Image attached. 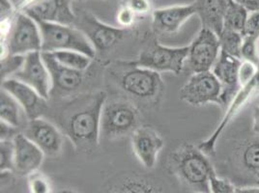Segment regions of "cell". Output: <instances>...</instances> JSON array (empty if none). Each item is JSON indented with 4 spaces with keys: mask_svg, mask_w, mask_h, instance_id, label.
Masks as SVG:
<instances>
[{
    "mask_svg": "<svg viewBox=\"0 0 259 193\" xmlns=\"http://www.w3.org/2000/svg\"><path fill=\"white\" fill-rule=\"evenodd\" d=\"M107 100L106 92L97 91L76 96L61 110L59 127L77 153L87 156L97 151L102 109Z\"/></svg>",
    "mask_w": 259,
    "mask_h": 193,
    "instance_id": "cell-1",
    "label": "cell"
},
{
    "mask_svg": "<svg viewBox=\"0 0 259 193\" xmlns=\"http://www.w3.org/2000/svg\"><path fill=\"white\" fill-rule=\"evenodd\" d=\"M168 168L195 192L211 193L210 180L216 173L208 156L192 143H182L169 154Z\"/></svg>",
    "mask_w": 259,
    "mask_h": 193,
    "instance_id": "cell-2",
    "label": "cell"
},
{
    "mask_svg": "<svg viewBox=\"0 0 259 193\" xmlns=\"http://www.w3.org/2000/svg\"><path fill=\"white\" fill-rule=\"evenodd\" d=\"M110 74L121 89L138 102L156 105L162 98L164 84L161 74L141 67L136 61L116 62Z\"/></svg>",
    "mask_w": 259,
    "mask_h": 193,
    "instance_id": "cell-3",
    "label": "cell"
},
{
    "mask_svg": "<svg viewBox=\"0 0 259 193\" xmlns=\"http://www.w3.org/2000/svg\"><path fill=\"white\" fill-rule=\"evenodd\" d=\"M42 35V53L75 51L90 58L96 56V50L87 36L74 25L37 22Z\"/></svg>",
    "mask_w": 259,
    "mask_h": 193,
    "instance_id": "cell-4",
    "label": "cell"
},
{
    "mask_svg": "<svg viewBox=\"0 0 259 193\" xmlns=\"http://www.w3.org/2000/svg\"><path fill=\"white\" fill-rule=\"evenodd\" d=\"M140 123V111L133 103L123 99L107 100L101 116V135L106 139L124 137L137 128Z\"/></svg>",
    "mask_w": 259,
    "mask_h": 193,
    "instance_id": "cell-5",
    "label": "cell"
},
{
    "mask_svg": "<svg viewBox=\"0 0 259 193\" xmlns=\"http://www.w3.org/2000/svg\"><path fill=\"white\" fill-rule=\"evenodd\" d=\"M189 55V45L166 46L153 37L141 50L138 64L157 73H172L179 75L183 71Z\"/></svg>",
    "mask_w": 259,
    "mask_h": 193,
    "instance_id": "cell-6",
    "label": "cell"
},
{
    "mask_svg": "<svg viewBox=\"0 0 259 193\" xmlns=\"http://www.w3.org/2000/svg\"><path fill=\"white\" fill-rule=\"evenodd\" d=\"M42 52V35L37 22L23 12H18L7 39L1 43V57L8 54L26 55Z\"/></svg>",
    "mask_w": 259,
    "mask_h": 193,
    "instance_id": "cell-7",
    "label": "cell"
},
{
    "mask_svg": "<svg viewBox=\"0 0 259 193\" xmlns=\"http://www.w3.org/2000/svg\"><path fill=\"white\" fill-rule=\"evenodd\" d=\"M74 26L87 36L96 52L100 53L110 51L131 32V29L108 25L91 12L82 9L76 12Z\"/></svg>",
    "mask_w": 259,
    "mask_h": 193,
    "instance_id": "cell-8",
    "label": "cell"
},
{
    "mask_svg": "<svg viewBox=\"0 0 259 193\" xmlns=\"http://www.w3.org/2000/svg\"><path fill=\"white\" fill-rule=\"evenodd\" d=\"M259 96V68L256 73L252 75L246 82L242 83L236 95L231 100L227 107V110L222 118V121L218 125L214 132L207 138L200 142L197 146L206 156L211 157L216 153L217 142L221 135L227 129L231 121L235 118L241 109L244 108L248 102L254 96Z\"/></svg>",
    "mask_w": 259,
    "mask_h": 193,
    "instance_id": "cell-9",
    "label": "cell"
},
{
    "mask_svg": "<svg viewBox=\"0 0 259 193\" xmlns=\"http://www.w3.org/2000/svg\"><path fill=\"white\" fill-rule=\"evenodd\" d=\"M179 96L192 107L216 104L224 108L223 86L212 71L194 73L180 89Z\"/></svg>",
    "mask_w": 259,
    "mask_h": 193,
    "instance_id": "cell-10",
    "label": "cell"
},
{
    "mask_svg": "<svg viewBox=\"0 0 259 193\" xmlns=\"http://www.w3.org/2000/svg\"><path fill=\"white\" fill-rule=\"evenodd\" d=\"M221 52L219 36L214 31L202 27L189 44L187 63L194 74L212 71Z\"/></svg>",
    "mask_w": 259,
    "mask_h": 193,
    "instance_id": "cell-11",
    "label": "cell"
},
{
    "mask_svg": "<svg viewBox=\"0 0 259 193\" xmlns=\"http://www.w3.org/2000/svg\"><path fill=\"white\" fill-rule=\"evenodd\" d=\"M22 132L43 151L45 156L56 157L62 151L64 134L49 120L43 117L28 120Z\"/></svg>",
    "mask_w": 259,
    "mask_h": 193,
    "instance_id": "cell-12",
    "label": "cell"
},
{
    "mask_svg": "<svg viewBox=\"0 0 259 193\" xmlns=\"http://www.w3.org/2000/svg\"><path fill=\"white\" fill-rule=\"evenodd\" d=\"M13 78L32 87L45 99H50L52 94V77L44 61L42 52L26 54L22 69Z\"/></svg>",
    "mask_w": 259,
    "mask_h": 193,
    "instance_id": "cell-13",
    "label": "cell"
},
{
    "mask_svg": "<svg viewBox=\"0 0 259 193\" xmlns=\"http://www.w3.org/2000/svg\"><path fill=\"white\" fill-rule=\"evenodd\" d=\"M132 149L141 164L148 169L155 167L164 147L161 134L150 126H140L131 135Z\"/></svg>",
    "mask_w": 259,
    "mask_h": 193,
    "instance_id": "cell-14",
    "label": "cell"
},
{
    "mask_svg": "<svg viewBox=\"0 0 259 193\" xmlns=\"http://www.w3.org/2000/svg\"><path fill=\"white\" fill-rule=\"evenodd\" d=\"M71 2L72 0H40L21 12L25 13L36 22L74 25L76 12L73 10Z\"/></svg>",
    "mask_w": 259,
    "mask_h": 193,
    "instance_id": "cell-15",
    "label": "cell"
},
{
    "mask_svg": "<svg viewBox=\"0 0 259 193\" xmlns=\"http://www.w3.org/2000/svg\"><path fill=\"white\" fill-rule=\"evenodd\" d=\"M44 61L52 77V94L67 96L76 92L84 81V73L58 63L53 54L42 53Z\"/></svg>",
    "mask_w": 259,
    "mask_h": 193,
    "instance_id": "cell-16",
    "label": "cell"
},
{
    "mask_svg": "<svg viewBox=\"0 0 259 193\" xmlns=\"http://www.w3.org/2000/svg\"><path fill=\"white\" fill-rule=\"evenodd\" d=\"M1 89H4L22 107L27 120L40 118L48 108L47 99L41 96L32 87L16 78H7L2 81Z\"/></svg>",
    "mask_w": 259,
    "mask_h": 193,
    "instance_id": "cell-17",
    "label": "cell"
},
{
    "mask_svg": "<svg viewBox=\"0 0 259 193\" xmlns=\"http://www.w3.org/2000/svg\"><path fill=\"white\" fill-rule=\"evenodd\" d=\"M103 193H168V191L160 179L132 172L122 174L111 180Z\"/></svg>",
    "mask_w": 259,
    "mask_h": 193,
    "instance_id": "cell-18",
    "label": "cell"
},
{
    "mask_svg": "<svg viewBox=\"0 0 259 193\" xmlns=\"http://www.w3.org/2000/svg\"><path fill=\"white\" fill-rule=\"evenodd\" d=\"M196 15L194 4L173 5L152 12V29L155 34L171 35L178 32L185 22Z\"/></svg>",
    "mask_w": 259,
    "mask_h": 193,
    "instance_id": "cell-19",
    "label": "cell"
},
{
    "mask_svg": "<svg viewBox=\"0 0 259 193\" xmlns=\"http://www.w3.org/2000/svg\"><path fill=\"white\" fill-rule=\"evenodd\" d=\"M242 59L221 52L212 72L223 86V103L227 108L241 87L240 70Z\"/></svg>",
    "mask_w": 259,
    "mask_h": 193,
    "instance_id": "cell-20",
    "label": "cell"
},
{
    "mask_svg": "<svg viewBox=\"0 0 259 193\" xmlns=\"http://www.w3.org/2000/svg\"><path fill=\"white\" fill-rule=\"evenodd\" d=\"M15 169L14 172L20 176H29L38 171L43 163L45 154L35 143L23 132H19L15 138Z\"/></svg>",
    "mask_w": 259,
    "mask_h": 193,
    "instance_id": "cell-21",
    "label": "cell"
},
{
    "mask_svg": "<svg viewBox=\"0 0 259 193\" xmlns=\"http://www.w3.org/2000/svg\"><path fill=\"white\" fill-rule=\"evenodd\" d=\"M233 0H194V6L201 25L219 36L224 27V18Z\"/></svg>",
    "mask_w": 259,
    "mask_h": 193,
    "instance_id": "cell-22",
    "label": "cell"
},
{
    "mask_svg": "<svg viewBox=\"0 0 259 193\" xmlns=\"http://www.w3.org/2000/svg\"><path fill=\"white\" fill-rule=\"evenodd\" d=\"M0 96H1L0 98V119H1V121L11 125L17 129H20L23 123V116H25L22 107L4 89H1Z\"/></svg>",
    "mask_w": 259,
    "mask_h": 193,
    "instance_id": "cell-23",
    "label": "cell"
},
{
    "mask_svg": "<svg viewBox=\"0 0 259 193\" xmlns=\"http://www.w3.org/2000/svg\"><path fill=\"white\" fill-rule=\"evenodd\" d=\"M239 161L241 166L259 182V136L243 144L239 153Z\"/></svg>",
    "mask_w": 259,
    "mask_h": 193,
    "instance_id": "cell-24",
    "label": "cell"
},
{
    "mask_svg": "<svg viewBox=\"0 0 259 193\" xmlns=\"http://www.w3.org/2000/svg\"><path fill=\"white\" fill-rule=\"evenodd\" d=\"M249 12L236 1H232L228 6L224 18L223 30H230L244 34Z\"/></svg>",
    "mask_w": 259,
    "mask_h": 193,
    "instance_id": "cell-25",
    "label": "cell"
},
{
    "mask_svg": "<svg viewBox=\"0 0 259 193\" xmlns=\"http://www.w3.org/2000/svg\"><path fill=\"white\" fill-rule=\"evenodd\" d=\"M50 54H53L58 63L81 72H85L93 60L85 54L75 51H59Z\"/></svg>",
    "mask_w": 259,
    "mask_h": 193,
    "instance_id": "cell-26",
    "label": "cell"
},
{
    "mask_svg": "<svg viewBox=\"0 0 259 193\" xmlns=\"http://www.w3.org/2000/svg\"><path fill=\"white\" fill-rule=\"evenodd\" d=\"M219 39L223 53L242 59V47L244 42L243 34L224 29L219 35Z\"/></svg>",
    "mask_w": 259,
    "mask_h": 193,
    "instance_id": "cell-27",
    "label": "cell"
},
{
    "mask_svg": "<svg viewBox=\"0 0 259 193\" xmlns=\"http://www.w3.org/2000/svg\"><path fill=\"white\" fill-rule=\"evenodd\" d=\"M27 185L29 193H54L52 180L39 170L27 176Z\"/></svg>",
    "mask_w": 259,
    "mask_h": 193,
    "instance_id": "cell-28",
    "label": "cell"
},
{
    "mask_svg": "<svg viewBox=\"0 0 259 193\" xmlns=\"http://www.w3.org/2000/svg\"><path fill=\"white\" fill-rule=\"evenodd\" d=\"M25 60V55L8 54L1 57V81L11 78L21 69Z\"/></svg>",
    "mask_w": 259,
    "mask_h": 193,
    "instance_id": "cell-29",
    "label": "cell"
},
{
    "mask_svg": "<svg viewBox=\"0 0 259 193\" xmlns=\"http://www.w3.org/2000/svg\"><path fill=\"white\" fill-rule=\"evenodd\" d=\"M15 149L13 140H0V172H14Z\"/></svg>",
    "mask_w": 259,
    "mask_h": 193,
    "instance_id": "cell-30",
    "label": "cell"
},
{
    "mask_svg": "<svg viewBox=\"0 0 259 193\" xmlns=\"http://www.w3.org/2000/svg\"><path fill=\"white\" fill-rule=\"evenodd\" d=\"M243 36L244 42L259 43V11L249 13Z\"/></svg>",
    "mask_w": 259,
    "mask_h": 193,
    "instance_id": "cell-31",
    "label": "cell"
},
{
    "mask_svg": "<svg viewBox=\"0 0 259 193\" xmlns=\"http://www.w3.org/2000/svg\"><path fill=\"white\" fill-rule=\"evenodd\" d=\"M127 7L138 18H143L152 14V4L150 0H120V4Z\"/></svg>",
    "mask_w": 259,
    "mask_h": 193,
    "instance_id": "cell-32",
    "label": "cell"
},
{
    "mask_svg": "<svg viewBox=\"0 0 259 193\" xmlns=\"http://www.w3.org/2000/svg\"><path fill=\"white\" fill-rule=\"evenodd\" d=\"M139 18L125 6L119 5L118 10L116 13V22L119 27L132 29Z\"/></svg>",
    "mask_w": 259,
    "mask_h": 193,
    "instance_id": "cell-33",
    "label": "cell"
},
{
    "mask_svg": "<svg viewBox=\"0 0 259 193\" xmlns=\"http://www.w3.org/2000/svg\"><path fill=\"white\" fill-rule=\"evenodd\" d=\"M211 193H236V187L225 179L218 178L216 174L210 180Z\"/></svg>",
    "mask_w": 259,
    "mask_h": 193,
    "instance_id": "cell-34",
    "label": "cell"
},
{
    "mask_svg": "<svg viewBox=\"0 0 259 193\" xmlns=\"http://www.w3.org/2000/svg\"><path fill=\"white\" fill-rule=\"evenodd\" d=\"M18 14L17 6L12 0H0V16L1 21L12 20Z\"/></svg>",
    "mask_w": 259,
    "mask_h": 193,
    "instance_id": "cell-35",
    "label": "cell"
},
{
    "mask_svg": "<svg viewBox=\"0 0 259 193\" xmlns=\"http://www.w3.org/2000/svg\"><path fill=\"white\" fill-rule=\"evenodd\" d=\"M19 132H21L19 129L5 122H0V140H13Z\"/></svg>",
    "mask_w": 259,
    "mask_h": 193,
    "instance_id": "cell-36",
    "label": "cell"
},
{
    "mask_svg": "<svg viewBox=\"0 0 259 193\" xmlns=\"http://www.w3.org/2000/svg\"><path fill=\"white\" fill-rule=\"evenodd\" d=\"M243 5L249 13L259 11V0H234Z\"/></svg>",
    "mask_w": 259,
    "mask_h": 193,
    "instance_id": "cell-37",
    "label": "cell"
},
{
    "mask_svg": "<svg viewBox=\"0 0 259 193\" xmlns=\"http://www.w3.org/2000/svg\"><path fill=\"white\" fill-rule=\"evenodd\" d=\"M252 131L259 136V103L252 111Z\"/></svg>",
    "mask_w": 259,
    "mask_h": 193,
    "instance_id": "cell-38",
    "label": "cell"
},
{
    "mask_svg": "<svg viewBox=\"0 0 259 193\" xmlns=\"http://www.w3.org/2000/svg\"><path fill=\"white\" fill-rule=\"evenodd\" d=\"M236 193H259V186L236 187Z\"/></svg>",
    "mask_w": 259,
    "mask_h": 193,
    "instance_id": "cell-39",
    "label": "cell"
},
{
    "mask_svg": "<svg viewBox=\"0 0 259 193\" xmlns=\"http://www.w3.org/2000/svg\"><path fill=\"white\" fill-rule=\"evenodd\" d=\"M37 1H40V0H22V2H20V3L17 5V10H18V12L22 11L25 7L31 5V4L37 2Z\"/></svg>",
    "mask_w": 259,
    "mask_h": 193,
    "instance_id": "cell-40",
    "label": "cell"
},
{
    "mask_svg": "<svg viewBox=\"0 0 259 193\" xmlns=\"http://www.w3.org/2000/svg\"><path fill=\"white\" fill-rule=\"evenodd\" d=\"M57 193H78L75 189H72V188H64L60 191H58Z\"/></svg>",
    "mask_w": 259,
    "mask_h": 193,
    "instance_id": "cell-41",
    "label": "cell"
},
{
    "mask_svg": "<svg viewBox=\"0 0 259 193\" xmlns=\"http://www.w3.org/2000/svg\"><path fill=\"white\" fill-rule=\"evenodd\" d=\"M77 1H82V0H77Z\"/></svg>",
    "mask_w": 259,
    "mask_h": 193,
    "instance_id": "cell-42",
    "label": "cell"
},
{
    "mask_svg": "<svg viewBox=\"0 0 259 193\" xmlns=\"http://www.w3.org/2000/svg\"><path fill=\"white\" fill-rule=\"evenodd\" d=\"M195 193H204V192H195Z\"/></svg>",
    "mask_w": 259,
    "mask_h": 193,
    "instance_id": "cell-43",
    "label": "cell"
}]
</instances>
